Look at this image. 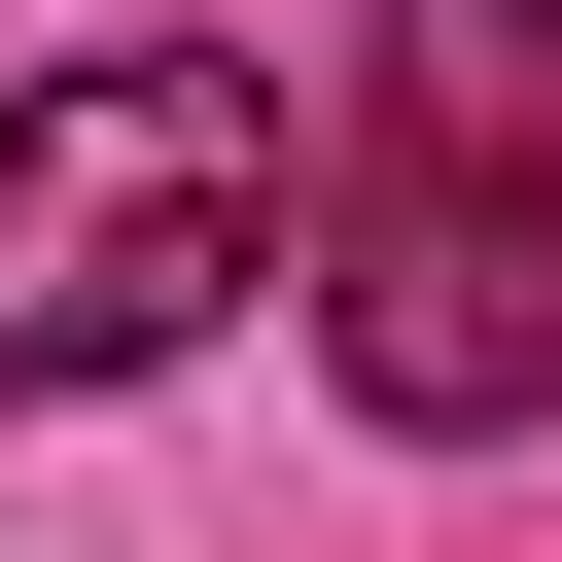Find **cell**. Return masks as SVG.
I'll list each match as a JSON object with an SVG mask.
<instances>
[{"label": "cell", "mask_w": 562, "mask_h": 562, "mask_svg": "<svg viewBox=\"0 0 562 562\" xmlns=\"http://www.w3.org/2000/svg\"><path fill=\"white\" fill-rule=\"evenodd\" d=\"M316 386L386 457L562 422V0H386L316 105Z\"/></svg>", "instance_id": "6da1fadb"}, {"label": "cell", "mask_w": 562, "mask_h": 562, "mask_svg": "<svg viewBox=\"0 0 562 562\" xmlns=\"http://www.w3.org/2000/svg\"><path fill=\"white\" fill-rule=\"evenodd\" d=\"M281 246H316V176H281L246 35H70L0 105V386H176Z\"/></svg>", "instance_id": "7a4b0ae2"}]
</instances>
